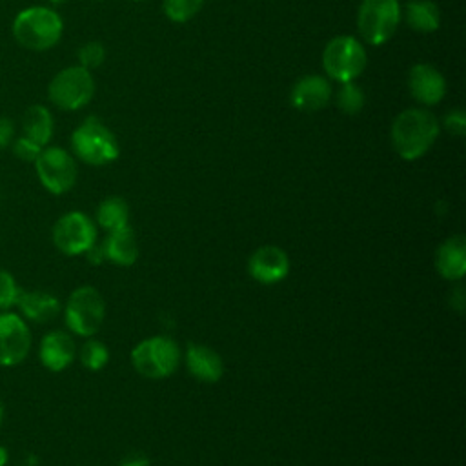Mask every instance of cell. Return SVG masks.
Here are the masks:
<instances>
[{"instance_id": "9a60e30c", "label": "cell", "mask_w": 466, "mask_h": 466, "mask_svg": "<svg viewBox=\"0 0 466 466\" xmlns=\"http://www.w3.org/2000/svg\"><path fill=\"white\" fill-rule=\"evenodd\" d=\"M76 348L69 333L55 329L42 337L38 346V357L44 368L49 371H62L66 370L75 359Z\"/></svg>"}, {"instance_id": "ffe728a7", "label": "cell", "mask_w": 466, "mask_h": 466, "mask_svg": "<svg viewBox=\"0 0 466 466\" xmlns=\"http://www.w3.org/2000/svg\"><path fill=\"white\" fill-rule=\"evenodd\" d=\"M55 131L53 113L44 104H33L24 111L22 116V135L38 146H49Z\"/></svg>"}, {"instance_id": "d590c367", "label": "cell", "mask_w": 466, "mask_h": 466, "mask_svg": "<svg viewBox=\"0 0 466 466\" xmlns=\"http://www.w3.org/2000/svg\"><path fill=\"white\" fill-rule=\"evenodd\" d=\"M98 2H102V0H98Z\"/></svg>"}, {"instance_id": "836d02e7", "label": "cell", "mask_w": 466, "mask_h": 466, "mask_svg": "<svg viewBox=\"0 0 466 466\" xmlns=\"http://www.w3.org/2000/svg\"><path fill=\"white\" fill-rule=\"evenodd\" d=\"M2 417H4V408H2V402H0V422H2Z\"/></svg>"}, {"instance_id": "2e32d148", "label": "cell", "mask_w": 466, "mask_h": 466, "mask_svg": "<svg viewBox=\"0 0 466 466\" xmlns=\"http://www.w3.org/2000/svg\"><path fill=\"white\" fill-rule=\"evenodd\" d=\"M435 268L446 280H461L466 273V240L462 235L446 238L435 253Z\"/></svg>"}, {"instance_id": "603a6c76", "label": "cell", "mask_w": 466, "mask_h": 466, "mask_svg": "<svg viewBox=\"0 0 466 466\" xmlns=\"http://www.w3.org/2000/svg\"><path fill=\"white\" fill-rule=\"evenodd\" d=\"M204 2L206 0H164L162 9L171 22L184 24L204 7Z\"/></svg>"}, {"instance_id": "d4e9b609", "label": "cell", "mask_w": 466, "mask_h": 466, "mask_svg": "<svg viewBox=\"0 0 466 466\" xmlns=\"http://www.w3.org/2000/svg\"><path fill=\"white\" fill-rule=\"evenodd\" d=\"M337 106L346 115H357L364 107V93L353 82H344L337 91Z\"/></svg>"}, {"instance_id": "5bb4252c", "label": "cell", "mask_w": 466, "mask_h": 466, "mask_svg": "<svg viewBox=\"0 0 466 466\" xmlns=\"http://www.w3.org/2000/svg\"><path fill=\"white\" fill-rule=\"evenodd\" d=\"M333 95L331 84L320 75H306L299 78L289 93V102L302 113H313L328 106Z\"/></svg>"}, {"instance_id": "5b68a950", "label": "cell", "mask_w": 466, "mask_h": 466, "mask_svg": "<svg viewBox=\"0 0 466 466\" xmlns=\"http://www.w3.org/2000/svg\"><path fill=\"white\" fill-rule=\"evenodd\" d=\"M400 18L399 0H362L357 11L359 35L366 44L382 46L395 35Z\"/></svg>"}, {"instance_id": "f546056e", "label": "cell", "mask_w": 466, "mask_h": 466, "mask_svg": "<svg viewBox=\"0 0 466 466\" xmlns=\"http://www.w3.org/2000/svg\"><path fill=\"white\" fill-rule=\"evenodd\" d=\"M15 140V124L7 116H0V149L11 146Z\"/></svg>"}, {"instance_id": "f1b7e54d", "label": "cell", "mask_w": 466, "mask_h": 466, "mask_svg": "<svg viewBox=\"0 0 466 466\" xmlns=\"http://www.w3.org/2000/svg\"><path fill=\"white\" fill-rule=\"evenodd\" d=\"M444 126L450 133L462 137L466 131V115L462 109H453L444 116Z\"/></svg>"}, {"instance_id": "3957f363", "label": "cell", "mask_w": 466, "mask_h": 466, "mask_svg": "<svg viewBox=\"0 0 466 466\" xmlns=\"http://www.w3.org/2000/svg\"><path fill=\"white\" fill-rule=\"evenodd\" d=\"M75 157L89 166H106L118 158V142L111 129L96 116L84 118L71 133Z\"/></svg>"}, {"instance_id": "e0dca14e", "label": "cell", "mask_w": 466, "mask_h": 466, "mask_svg": "<svg viewBox=\"0 0 466 466\" xmlns=\"http://www.w3.org/2000/svg\"><path fill=\"white\" fill-rule=\"evenodd\" d=\"M16 308L22 313L20 315L22 319L46 324L60 313L62 306L53 293L42 291V289H31V291H22Z\"/></svg>"}, {"instance_id": "44dd1931", "label": "cell", "mask_w": 466, "mask_h": 466, "mask_svg": "<svg viewBox=\"0 0 466 466\" xmlns=\"http://www.w3.org/2000/svg\"><path fill=\"white\" fill-rule=\"evenodd\" d=\"M402 16L417 33H433L441 25V11L431 0H410L402 9Z\"/></svg>"}, {"instance_id": "4316f807", "label": "cell", "mask_w": 466, "mask_h": 466, "mask_svg": "<svg viewBox=\"0 0 466 466\" xmlns=\"http://www.w3.org/2000/svg\"><path fill=\"white\" fill-rule=\"evenodd\" d=\"M76 56H78V66L91 71V69L102 66V62L106 60V49L100 42H86L78 49Z\"/></svg>"}, {"instance_id": "7402d4cb", "label": "cell", "mask_w": 466, "mask_h": 466, "mask_svg": "<svg viewBox=\"0 0 466 466\" xmlns=\"http://www.w3.org/2000/svg\"><path fill=\"white\" fill-rule=\"evenodd\" d=\"M96 222L106 231L126 228L129 222V206L122 197H107L96 208Z\"/></svg>"}, {"instance_id": "ba28073f", "label": "cell", "mask_w": 466, "mask_h": 466, "mask_svg": "<svg viewBox=\"0 0 466 466\" xmlns=\"http://www.w3.org/2000/svg\"><path fill=\"white\" fill-rule=\"evenodd\" d=\"M104 315H106L104 299L98 293V289H95L93 286L76 288L69 295L64 309L66 326L78 337L95 335L104 322Z\"/></svg>"}, {"instance_id": "8fae6325", "label": "cell", "mask_w": 466, "mask_h": 466, "mask_svg": "<svg viewBox=\"0 0 466 466\" xmlns=\"http://www.w3.org/2000/svg\"><path fill=\"white\" fill-rule=\"evenodd\" d=\"M31 329L18 313L0 311V366H16L29 355Z\"/></svg>"}, {"instance_id": "4fadbf2b", "label": "cell", "mask_w": 466, "mask_h": 466, "mask_svg": "<svg viewBox=\"0 0 466 466\" xmlns=\"http://www.w3.org/2000/svg\"><path fill=\"white\" fill-rule=\"evenodd\" d=\"M408 89L419 104L435 106L446 95V80L437 67L415 64L408 73Z\"/></svg>"}, {"instance_id": "1f68e13d", "label": "cell", "mask_w": 466, "mask_h": 466, "mask_svg": "<svg viewBox=\"0 0 466 466\" xmlns=\"http://www.w3.org/2000/svg\"><path fill=\"white\" fill-rule=\"evenodd\" d=\"M7 461H9V453H7V450L0 444V466H5Z\"/></svg>"}, {"instance_id": "30bf717a", "label": "cell", "mask_w": 466, "mask_h": 466, "mask_svg": "<svg viewBox=\"0 0 466 466\" xmlns=\"http://www.w3.org/2000/svg\"><path fill=\"white\" fill-rule=\"evenodd\" d=\"M51 238L60 253L82 255L96 244V226L86 213L69 211L55 222Z\"/></svg>"}, {"instance_id": "52a82bcc", "label": "cell", "mask_w": 466, "mask_h": 466, "mask_svg": "<svg viewBox=\"0 0 466 466\" xmlns=\"http://www.w3.org/2000/svg\"><path fill=\"white\" fill-rule=\"evenodd\" d=\"M180 350L171 337L155 335L140 340L131 351L135 370L147 379L169 377L178 366Z\"/></svg>"}, {"instance_id": "8992f818", "label": "cell", "mask_w": 466, "mask_h": 466, "mask_svg": "<svg viewBox=\"0 0 466 466\" xmlns=\"http://www.w3.org/2000/svg\"><path fill=\"white\" fill-rule=\"evenodd\" d=\"M322 66L331 80L353 82L366 67V49L355 36L339 35L326 44Z\"/></svg>"}, {"instance_id": "9c48e42d", "label": "cell", "mask_w": 466, "mask_h": 466, "mask_svg": "<svg viewBox=\"0 0 466 466\" xmlns=\"http://www.w3.org/2000/svg\"><path fill=\"white\" fill-rule=\"evenodd\" d=\"M35 171L46 191L51 195L67 193L78 177L75 157L60 146H46L36 157Z\"/></svg>"}, {"instance_id": "e575fe53", "label": "cell", "mask_w": 466, "mask_h": 466, "mask_svg": "<svg viewBox=\"0 0 466 466\" xmlns=\"http://www.w3.org/2000/svg\"><path fill=\"white\" fill-rule=\"evenodd\" d=\"M133 2H140V0H133Z\"/></svg>"}, {"instance_id": "4dcf8cb0", "label": "cell", "mask_w": 466, "mask_h": 466, "mask_svg": "<svg viewBox=\"0 0 466 466\" xmlns=\"http://www.w3.org/2000/svg\"><path fill=\"white\" fill-rule=\"evenodd\" d=\"M120 466H149V459L146 455H137V457H127Z\"/></svg>"}, {"instance_id": "484cf974", "label": "cell", "mask_w": 466, "mask_h": 466, "mask_svg": "<svg viewBox=\"0 0 466 466\" xmlns=\"http://www.w3.org/2000/svg\"><path fill=\"white\" fill-rule=\"evenodd\" d=\"M22 291L24 289L18 286L13 273H9L7 269H0V311H9L16 308Z\"/></svg>"}, {"instance_id": "cb8c5ba5", "label": "cell", "mask_w": 466, "mask_h": 466, "mask_svg": "<svg viewBox=\"0 0 466 466\" xmlns=\"http://www.w3.org/2000/svg\"><path fill=\"white\" fill-rule=\"evenodd\" d=\"M109 360V351L104 342L96 339H89L82 344L80 348V362L84 368L89 371H98L102 370Z\"/></svg>"}, {"instance_id": "d6986e66", "label": "cell", "mask_w": 466, "mask_h": 466, "mask_svg": "<svg viewBox=\"0 0 466 466\" xmlns=\"http://www.w3.org/2000/svg\"><path fill=\"white\" fill-rule=\"evenodd\" d=\"M104 258L118 266H131L138 257V244L135 233L129 226L107 231V237L102 244Z\"/></svg>"}, {"instance_id": "ac0fdd59", "label": "cell", "mask_w": 466, "mask_h": 466, "mask_svg": "<svg viewBox=\"0 0 466 466\" xmlns=\"http://www.w3.org/2000/svg\"><path fill=\"white\" fill-rule=\"evenodd\" d=\"M186 366L189 373L202 382H217L224 373L220 355L202 344H191L186 351Z\"/></svg>"}, {"instance_id": "d6a6232c", "label": "cell", "mask_w": 466, "mask_h": 466, "mask_svg": "<svg viewBox=\"0 0 466 466\" xmlns=\"http://www.w3.org/2000/svg\"><path fill=\"white\" fill-rule=\"evenodd\" d=\"M49 5H60V4H66L67 0H47Z\"/></svg>"}, {"instance_id": "83f0119b", "label": "cell", "mask_w": 466, "mask_h": 466, "mask_svg": "<svg viewBox=\"0 0 466 466\" xmlns=\"http://www.w3.org/2000/svg\"><path fill=\"white\" fill-rule=\"evenodd\" d=\"M11 149H13V155L24 162H35L36 157L40 155L42 151V146H38L36 142L29 140L27 137H16L13 142H11Z\"/></svg>"}, {"instance_id": "7a4b0ae2", "label": "cell", "mask_w": 466, "mask_h": 466, "mask_svg": "<svg viewBox=\"0 0 466 466\" xmlns=\"http://www.w3.org/2000/svg\"><path fill=\"white\" fill-rule=\"evenodd\" d=\"M11 33L24 49L47 51L60 42L64 20L53 5H29L15 15Z\"/></svg>"}, {"instance_id": "6da1fadb", "label": "cell", "mask_w": 466, "mask_h": 466, "mask_svg": "<svg viewBox=\"0 0 466 466\" xmlns=\"http://www.w3.org/2000/svg\"><path fill=\"white\" fill-rule=\"evenodd\" d=\"M441 133L437 116L426 107H408L391 124V146L402 160H417L428 153Z\"/></svg>"}, {"instance_id": "277c9868", "label": "cell", "mask_w": 466, "mask_h": 466, "mask_svg": "<svg viewBox=\"0 0 466 466\" xmlns=\"http://www.w3.org/2000/svg\"><path fill=\"white\" fill-rule=\"evenodd\" d=\"M95 95V78L82 66L60 69L47 86L49 102L62 111H78L86 107Z\"/></svg>"}, {"instance_id": "7c38bea8", "label": "cell", "mask_w": 466, "mask_h": 466, "mask_svg": "<svg viewBox=\"0 0 466 466\" xmlns=\"http://www.w3.org/2000/svg\"><path fill=\"white\" fill-rule=\"evenodd\" d=\"M249 275L260 284H275L289 273V257L279 246H262L248 260Z\"/></svg>"}]
</instances>
